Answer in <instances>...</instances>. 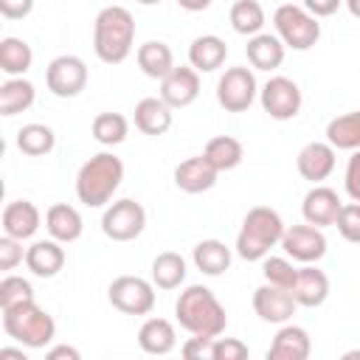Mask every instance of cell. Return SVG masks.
<instances>
[{
	"label": "cell",
	"mask_w": 360,
	"mask_h": 360,
	"mask_svg": "<svg viewBox=\"0 0 360 360\" xmlns=\"http://www.w3.org/2000/svg\"><path fill=\"white\" fill-rule=\"evenodd\" d=\"M174 315H177V323L186 332L202 335V338H219L228 326L225 307L202 284H191L180 292V298L174 304Z\"/></svg>",
	"instance_id": "1"
},
{
	"label": "cell",
	"mask_w": 360,
	"mask_h": 360,
	"mask_svg": "<svg viewBox=\"0 0 360 360\" xmlns=\"http://www.w3.org/2000/svg\"><path fill=\"white\" fill-rule=\"evenodd\" d=\"M135 20L124 6H104L93 22V51L104 65H121L132 53Z\"/></svg>",
	"instance_id": "2"
},
{
	"label": "cell",
	"mask_w": 360,
	"mask_h": 360,
	"mask_svg": "<svg viewBox=\"0 0 360 360\" xmlns=\"http://www.w3.org/2000/svg\"><path fill=\"white\" fill-rule=\"evenodd\" d=\"M124 180V163L112 152H98L82 163L76 174V197L87 208H101L112 200Z\"/></svg>",
	"instance_id": "3"
},
{
	"label": "cell",
	"mask_w": 360,
	"mask_h": 360,
	"mask_svg": "<svg viewBox=\"0 0 360 360\" xmlns=\"http://www.w3.org/2000/svg\"><path fill=\"white\" fill-rule=\"evenodd\" d=\"M284 231L287 228L278 211H273L270 205H253L242 219V231L236 236V253L245 262H262L270 253V248L281 245Z\"/></svg>",
	"instance_id": "4"
},
{
	"label": "cell",
	"mask_w": 360,
	"mask_h": 360,
	"mask_svg": "<svg viewBox=\"0 0 360 360\" xmlns=\"http://www.w3.org/2000/svg\"><path fill=\"white\" fill-rule=\"evenodd\" d=\"M3 329L25 349H45L56 335V323L51 312L42 309L37 301L3 309Z\"/></svg>",
	"instance_id": "5"
},
{
	"label": "cell",
	"mask_w": 360,
	"mask_h": 360,
	"mask_svg": "<svg viewBox=\"0 0 360 360\" xmlns=\"http://www.w3.org/2000/svg\"><path fill=\"white\" fill-rule=\"evenodd\" d=\"M273 25H276V37L292 51H309L321 39L318 17H312L304 6H292V3L278 6L273 11Z\"/></svg>",
	"instance_id": "6"
},
{
	"label": "cell",
	"mask_w": 360,
	"mask_h": 360,
	"mask_svg": "<svg viewBox=\"0 0 360 360\" xmlns=\"http://www.w3.org/2000/svg\"><path fill=\"white\" fill-rule=\"evenodd\" d=\"M107 298L124 315H149L155 309V284L141 276H118L112 278Z\"/></svg>",
	"instance_id": "7"
},
{
	"label": "cell",
	"mask_w": 360,
	"mask_h": 360,
	"mask_svg": "<svg viewBox=\"0 0 360 360\" xmlns=\"http://www.w3.org/2000/svg\"><path fill=\"white\" fill-rule=\"evenodd\" d=\"M143 228H146V211L141 202L129 197L115 200L101 217V231L112 242H132L143 233Z\"/></svg>",
	"instance_id": "8"
},
{
	"label": "cell",
	"mask_w": 360,
	"mask_h": 360,
	"mask_svg": "<svg viewBox=\"0 0 360 360\" xmlns=\"http://www.w3.org/2000/svg\"><path fill=\"white\" fill-rule=\"evenodd\" d=\"M259 84L250 68H228L217 82V101L228 112H245L256 101Z\"/></svg>",
	"instance_id": "9"
},
{
	"label": "cell",
	"mask_w": 360,
	"mask_h": 360,
	"mask_svg": "<svg viewBox=\"0 0 360 360\" xmlns=\"http://www.w3.org/2000/svg\"><path fill=\"white\" fill-rule=\"evenodd\" d=\"M45 84L56 98H73L87 87V65L73 53H62L51 59L45 68Z\"/></svg>",
	"instance_id": "10"
},
{
	"label": "cell",
	"mask_w": 360,
	"mask_h": 360,
	"mask_svg": "<svg viewBox=\"0 0 360 360\" xmlns=\"http://www.w3.org/2000/svg\"><path fill=\"white\" fill-rule=\"evenodd\" d=\"M259 101H262V110L276 118V121H290L298 115L301 110V87L287 79V76H273L267 79V84L259 90Z\"/></svg>",
	"instance_id": "11"
},
{
	"label": "cell",
	"mask_w": 360,
	"mask_h": 360,
	"mask_svg": "<svg viewBox=\"0 0 360 360\" xmlns=\"http://www.w3.org/2000/svg\"><path fill=\"white\" fill-rule=\"evenodd\" d=\"M281 248L290 259L295 262H304V264H312L318 259L326 256V236L321 228L304 222V225H292L284 231L281 236Z\"/></svg>",
	"instance_id": "12"
},
{
	"label": "cell",
	"mask_w": 360,
	"mask_h": 360,
	"mask_svg": "<svg viewBox=\"0 0 360 360\" xmlns=\"http://www.w3.org/2000/svg\"><path fill=\"white\" fill-rule=\"evenodd\" d=\"M200 96V73L191 65H174L163 79H160V98L172 110H183L194 104Z\"/></svg>",
	"instance_id": "13"
},
{
	"label": "cell",
	"mask_w": 360,
	"mask_h": 360,
	"mask_svg": "<svg viewBox=\"0 0 360 360\" xmlns=\"http://www.w3.org/2000/svg\"><path fill=\"white\" fill-rule=\"evenodd\" d=\"M298 301L292 298L290 290L276 287V284H262L253 290V312L264 321V323H287L295 315Z\"/></svg>",
	"instance_id": "14"
},
{
	"label": "cell",
	"mask_w": 360,
	"mask_h": 360,
	"mask_svg": "<svg viewBox=\"0 0 360 360\" xmlns=\"http://www.w3.org/2000/svg\"><path fill=\"white\" fill-rule=\"evenodd\" d=\"M343 202L338 197L335 188L329 186H315L304 194V202H301V214H304V222L315 225V228H326V225H335L338 214H340Z\"/></svg>",
	"instance_id": "15"
},
{
	"label": "cell",
	"mask_w": 360,
	"mask_h": 360,
	"mask_svg": "<svg viewBox=\"0 0 360 360\" xmlns=\"http://www.w3.org/2000/svg\"><path fill=\"white\" fill-rule=\"evenodd\" d=\"M298 174L309 183H321L335 172V146L329 141H309L295 158Z\"/></svg>",
	"instance_id": "16"
},
{
	"label": "cell",
	"mask_w": 360,
	"mask_h": 360,
	"mask_svg": "<svg viewBox=\"0 0 360 360\" xmlns=\"http://www.w3.org/2000/svg\"><path fill=\"white\" fill-rule=\"evenodd\" d=\"M217 169L208 163L205 155H194V158H186L177 169H174V186L186 194H202L208 188H214L217 183Z\"/></svg>",
	"instance_id": "17"
},
{
	"label": "cell",
	"mask_w": 360,
	"mask_h": 360,
	"mask_svg": "<svg viewBox=\"0 0 360 360\" xmlns=\"http://www.w3.org/2000/svg\"><path fill=\"white\" fill-rule=\"evenodd\" d=\"M309 352H312V340L307 329L295 323H284L267 349V360H307Z\"/></svg>",
	"instance_id": "18"
},
{
	"label": "cell",
	"mask_w": 360,
	"mask_h": 360,
	"mask_svg": "<svg viewBox=\"0 0 360 360\" xmlns=\"http://www.w3.org/2000/svg\"><path fill=\"white\" fill-rule=\"evenodd\" d=\"M42 214L31 200H11L3 208V233L14 239H31L39 231Z\"/></svg>",
	"instance_id": "19"
},
{
	"label": "cell",
	"mask_w": 360,
	"mask_h": 360,
	"mask_svg": "<svg viewBox=\"0 0 360 360\" xmlns=\"http://www.w3.org/2000/svg\"><path fill=\"white\" fill-rule=\"evenodd\" d=\"M25 264L34 276L39 278H53L65 267V248L62 242L51 239H37L31 248H25Z\"/></svg>",
	"instance_id": "20"
},
{
	"label": "cell",
	"mask_w": 360,
	"mask_h": 360,
	"mask_svg": "<svg viewBox=\"0 0 360 360\" xmlns=\"http://www.w3.org/2000/svg\"><path fill=\"white\" fill-rule=\"evenodd\" d=\"M45 228H48V233H51L56 242L70 245V242H76V239L82 236L84 222H82V214H79L73 205H68V202H53V205L45 211Z\"/></svg>",
	"instance_id": "21"
},
{
	"label": "cell",
	"mask_w": 360,
	"mask_h": 360,
	"mask_svg": "<svg viewBox=\"0 0 360 360\" xmlns=\"http://www.w3.org/2000/svg\"><path fill=\"white\" fill-rule=\"evenodd\" d=\"M225 56H228V45L217 34H202L188 45V65L197 73H214L217 68L225 65Z\"/></svg>",
	"instance_id": "22"
},
{
	"label": "cell",
	"mask_w": 360,
	"mask_h": 360,
	"mask_svg": "<svg viewBox=\"0 0 360 360\" xmlns=\"http://www.w3.org/2000/svg\"><path fill=\"white\" fill-rule=\"evenodd\" d=\"M292 298L298 301V307H321L329 298V278L323 270L307 264L298 270L295 284H292Z\"/></svg>",
	"instance_id": "23"
},
{
	"label": "cell",
	"mask_w": 360,
	"mask_h": 360,
	"mask_svg": "<svg viewBox=\"0 0 360 360\" xmlns=\"http://www.w3.org/2000/svg\"><path fill=\"white\" fill-rule=\"evenodd\" d=\"M284 48L287 45L276 34H253L248 39V45H245V53H248L250 68H256V70H276L284 62Z\"/></svg>",
	"instance_id": "24"
},
{
	"label": "cell",
	"mask_w": 360,
	"mask_h": 360,
	"mask_svg": "<svg viewBox=\"0 0 360 360\" xmlns=\"http://www.w3.org/2000/svg\"><path fill=\"white\" fill-rule=\"evenodd\" d=\"M138 346L146 352V354H169L174 346H177V335H174V326L172 321L166 318H146L138 329Z\"/></svg>",
	"instance_id": "25"
},
{
	"label": "cell",
	"mask_w": 360,
	"mask_h": 360,
	"mask_svg": "<svg viewBox=\"0 0 360 360\" xmlns=\"http://www.w3.org/2000/svg\"><path fill=\"white\" fill-rule=\"evenodd\" d=\"M135 127L143 135H163L172 127V107L163 98H141L135 104Z\"/></svg>",
	"instance_id": "26"
},
{
	"label": "cell",
	"mask_w": 360,
	"mask_h": 360,
	"mask_svg": "<svg viewBox=\"0 0 360 360\" xmlns=\"http://www.w3.org/2000/svg\"><path fill=\"white\" fill-rule=\"evenodd\" d=\"M194 267L205 276H222L231 267V248L219 239H202L191 250Z\"/></svg>",
	"instance_id": "27"
},
{
	"label": "cell",
	"mask_w": 360,
	"mask_h": 360,
	"mask_svg": "<svg viewBox=\"0 0 360 360\" xmlns=\"http://www.w3.org/2000/svg\"><path fill=\"white\" fill-rule=\"evenodd\" d=\"M135 59H138V68L143 70V76H149V79H163V76L174 68V53H172V48H169L166 42H160V39L143 42V45L138 48Z\"/></svg>",
	"instance_id": "28"
},
{
	"label": "cell",
	"mask_w": 360,
	"mask_h": 360,
	"mask_svg": "<svg viewBox=\"0 0 360 360\" xmlns=\"http://www.w3.org/2000/svg\"><path fill=\"white\" fill-rule=\"evenodd\" d=\"M37 98V90L28 79L22 76H11L8 82L0 84V115L11 118L17 112H25Z\"/></svg>",
	"instance_id": "29"
},
{
	"label": "cell",
	"mask_w": 360,
	"mask_h": 360,
	"mask_svg": "<svg viewBox=\"0 0 360 360\" xmlns=\"http://www.w3.org/2000/svg\"><path fill=\"white\" fill-rule=\"evenodd\" d=\"M186 281V259L174 250H163L152 259V284L160 290H177Z\"/></svg>",
	"instance_id": "30"
},
{
	"label": "cell",
	"mask_w": 360,
	"mask_h": 360,
	"mask_svg": "<svg viewBox=\"0 0 360 360\" xmlns=\"http://www.w3.org/2000/svg\"><path fill=\"white\" fill-rule=\"evenodd\" d=\"M202 155L208 158V163H211L217 172H231V169H236V166L242 163L245 149H242V143H239L236 138H231V135H217V138H211V141L205 143Z\"/></svg>",
	"instance_id": "31"
},
{
	"label": "cell",
	"mask_w": 360,
	"mask_h": 360,
	"mask_svg": "<svg viewBox=\"0 0 360 360\" xmlns=\"http://www.w3.org/2000/svg\"><path fill=\"white\" fill-rule=\"evenodd\" d=\"M326 141L335 149H349V152L360 149V110L335 115L326 124Z\"/></svg>",
	"instance_id": "32"
},
{
	"label": "cell",
	"mask_w": 360,
	"mask_h": 360,
	"mask_svg": "<svg viewBox=\"0 0 360 360\" xmlns=\"http://www.w3.org/2000/svg\"><path fill=\"white\" fill-rule=\"evenodd\" d=\"M34 62V51L25 39L20 37H6L0 39V70L8 76H22L31 70Z\"/></svg>",
	"instance_id": "33"
},
{
	"label": "cell",
	"mask_w": 360,
	"mask_h": 360,
	"mask_svg": "<svg viewBox=\"0 0 360 360\" xmlns=\"http://www.w3.org/2000/svg\"><path fill=\"white\" fill-rule=\"evenodd\" d=\"M56 146V135L48 124H25L17 132V149L28 158H42Z\"/></svg>",
	"instance_id": "34"
},
{
	"label": "cell",
	"mask_w": 360,
	"mask_h": 360,
	"mask_svg": "<svg viewBox=\"0 0 360 360\" xmlns=\"http://www.w3.org/2000/svg\"><path fill=\"white\" fill-rule=\"evenodd\" d=\"M231 28L242 37H253V34H262L264 28V8L259 0H236L231 6Z\"/></svg>",
	"instance_id": "35"
},
{
	"label": "cell",
	"mask_w": 360,
	"mask_h": 360,
	"mask_svg": "<svg viewBox=\"0 0 360 360\" xmlns=\"http://www.w3.org/2000/svg\"><path fill=\"white\" fill-rule=\"evenodd\" d=\"M93 138L98 141V143H104V146H115V143H121L124 138H127V132H129V121L121 115V112H98L96 118H93Z\"/></svg>",
	"instance_id": "36"
},
{
	"label": "cell",
	"mask_w": 360,
	"mask_h": 360,
	"mask_svg": "<svg viewBox=\"0 0 360 360\" xmlns=\"http://www.w3.org/2000/svg\"><path fill=\"white\" fill-rule=\"evenodd\" d=\"M262 273H264V281L267 284L292 290L295 276H298V267H292V262L284 259V256H264L262 259Z\"/></svg>",
	"instance_id": "37"
},
{
	"label": "cell",
	"mask_w": 360,
	"mask_h": 360,
	"mask_svg": "<svg viewBox=\"0 0 360 360\" xmlns=\"http://www.w3.org/2000/svg\"><path fill=\"white\" fill-rule=\"evenodd\" d=\"M34 301V287L22 276H6L0 281V309H11L20 304Z\"/></svg>",
	"instance_id": "38"
},
{
	"label": "cell",
	"mask_w": 360,
	"mask_h": 360,
	"mask_svg": "<svg viewBox=\"0 0 360 360\" xmlns=\"http://www.w3.org/2000/svg\"><path fill=\"white\" fill-rule=\"evenodd\" d=\"M335 228L338 233L346 239V242H354L360 245V202H343L338 219H335Z\"/></svg>",
	"instance_id": "39"
},
{
	"label": "cell",
	"mask_w": 360,
	"mask_h": 360,
	"mask_svg": "<svg viewBox=\"0 0 360 360\" xmlns=\"http://www.w3.org/2000/svg\"><path fill=\"white\" fill-rule=\"evenodd\" d=\"M250 354L248 343L236 338H214L211 343V360H245Z\"/></svg>",
	"instance_id": "40"
},
{
	"label": "cell",
	"mask_w": 360,
	"mask_h": 360,
	"mask_svg": "<svg viewBox=\"0 0 360 360\" xmlns=\"http://www.w3.org/2000/svg\"><path fill=\"white\" fill-rule=\"evenodd\" d=\"M25 259V250H22V239H14L8 233H3L0 239V270H14L20 262Z\"/></svg>",
	"instance_id": "41"
},
{
	"label": "cell",
	"mask_w": 360,
	"mask_h": 360,
	"mask_svg": "<svg viewBox=\"0 0 360 360\" xmlns=\"http://www.w3.org/2000/svg\"><path fill=\"white\" fill-rule=\"evenodd\" d=\"M343 188H346V194H349L354 202H360V149H354L352 158H349V163H346Z\"/></svg>",
	"instance_id": "42"
},
{
	"label": "cell",
	"mask_w": 360,
	"mask_h": 360,
	"mask_svg": "<svg viewBox=\"0 0 360 360\" xmlns=\"http://www.w3.org/2000/svg\"><path fill=\"white\" fill-rule=\"evenodd\" d=\"M211 343H214V338L194 335V338H188V340L180 346V354H183L186 360H202V357L211 360Z\"/></svg>",
	"instance_id": "43"
},
{
	"label": "cell",
	"mask_w": 360,
	"mask_h": 360,
	"mask_svg": "<svg viewBox=\"0 0 360 360\" xmlns=\"http://www.w3.org/2000/svg\"><path fill=\"white\" fill-rule=\"evenodd\" d=\"M34 11V0H0V14L6 20H22Z\"/></svg>",
	"instance_id": "44"
},
{
	"label": "cell",
	"mask_w": 360,
	"mask_h": 360,
	"mask_svg": "<svg viewBox=\"0 0 360 360\" xmlns=\"http://www.w3.org/2000/svg\"><path fill=\"white\" fill-rule=\"evenodd\" d=\"M343 0H301V6L312 14V17H332L340 8Z\"/></svg>",
	"instance_id": "45"
},
{
	"label": "cell",
	"mask_w": 360,
	"mask_h": 360,
	"mask_svg": "<svg viewBox=\"0 0 360 360\" xmlns=\"http://www.w3.org/2000/svg\"><path fill=\"white\" fill-rule=\"evenodd\" d=\"M48 360H79L82 354H79V349H73V346H53V349H48V354H45Z\"/></svg>",
	"instance_id": "46"
},
{
	"label": "cell",
	"mask_w": 360,
	"mask_h": 360,
	"mask_svg": "<svg viewBox=\"0 0 360 360\" xmlns=\"http://www.w3.org/2000/svg\"><path fill=\"white\" fill-rule=\"evenodd\" d=\"M211 3L214 0H177V6L186 8V11H205Z\"/></svg>",
	"instance_id": "47"
},
{
	"label": "cell",
	"mask_w": 360,
	"mask_h": 360,
	"mask_svg": "<svg viewBox=\"0 0 360 360\" xmlns=\"http://www.w3.org/2000/svg\"><path fill=\"white\" fill-rule=\"evenodd\" d=\"M0 357H17V360H25V352H22V349H0Z\"/></svg>",
	"instance_id": "48"
},
{
	"label": "cell",
	"mask_w": 360,
	"mask_h": 360,
	"mask_svg": "<svg viewBox=\"0 0 360 360\" xmlns=\"http://www.w3.org/2000/svg\"><path fill=\"white\" fill-rule=\"evenodd\" d=\"M343 3H346V8H349V14L360 20V0H343Z\"/></svg>",
	"instance_id": "49"
},
{
	"label": "cell",
	"mask_w": 360,
	"mask_h": 360,
	"mask_svg": "<svg viewBox=\"0 0 360 360\" xmlns=\"http://www.w3.org/2000/svg\"><path fill=\"white\" fill-rule=\"evenodd\" d=\"M135 3H141V6H158L160 0H135Z\"/></svg>",
	"instance_id": "50"
},
{
	"label": "cell",
	"mask_w": 360,
	"mask_h": 360,
	"mask_svg": "<svg viewBox=\"0 0 360 360\" xmlns=\"http://www.w3.org/2000/svg\"><path fill=\"white\" fill-rule=\"evenodd\" d=\"M346 357H360V352H346Z\"/></svg>",
	"instance_id": "51"
}]
</instances>
